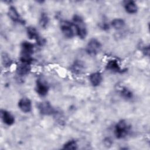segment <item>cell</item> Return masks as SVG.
<instances>
[{
    "label": "cell",
    "instance_id": "obj_1",
    "mask_svg": "<svg viewBox=\"0 0 150 150\" xmlns=\"http://www.w3.org/2000/svg\"><path fill=\"white\" fill-rule=\"evenodd\" d=\"M34 50V45L28 42H23L21 44L20 62L31 64L33 62L32 55Z\"/></svg>",
    "mask_w": 150,
    "mask_h": 150
},
{
    "label": "cell",
    "instance_id": "obj_2",
    "mask_svg": "<svg viewBox=\"0 0 150 150\" xmlns=\"http://www.w3.org/2000/svg\"><path fill=\"white\" fill-rule=\"evenodd\" d=\"M73 24L76 30V33L80 39H84L87 35V31L85 22L83 18L77 15L73 18Z\"/></svg>",
    "mask_w": 150,
    "mask_h": 150
},
{
    "label": "cell",
    "instance_id": "obj_3",
    "mask_svg": "<svg viewBox=\"0 0 150 150\" xmlns=\"http://www.w3.org/2000/svg\"><path fill=\"white\" fill-rule=\"evenodd\" d=\"M129 131V126L124 120L118 121L114 128V134L117 138L121 139L124 138Z\"/></svg>",
    "mask_w": 150,
    "mask_h": 150
},
{
    "label": "cell",
    "instance_id": "obj_4",
    "mask_svg": "<svg viewBox=\"0 0 150 150\" xmlns=\"http://www.w3.org/2000/svg\"><path fill=\"white\" fill-rule=\"evenodd\" d=\"M101 44L96 39H90L86 46V52L90 56L96 55L101 50Z\"/></svg>",
    "mask_w": 150,
    "mask_h": 150
},
{
    "label": "cell",
    "instance_id": "obj_5",
    "mask_svg": "<svg viewBox=\"0 0 150 150\" xmlns=\"http://www.w3.org/2000/svg\"><path fill=\"white\" fill-rule=\"evenodd\" d=\"M26 33L28 38L30 39L36 40L37 44L39 46H43L45 44V39L40 36V35L38 33V32L37 31L35 28L33 26L28 27L26 29Z\"/></svg>",
    "mask_w": 150,
    "mask_h": 150
},
{
    "label": "cell",
    "instance_id": "obj_6",
    "mask_svg": "<svg viewBox=\"0 0 150 150\" xmlns=\"http://www.w3.org/2000/svg\"><path fill=\"white\" fill-rule=\"evenodd\" d=\"M74 26L73 23L67 21H63L60 24V29L63 35L67 38H71L74 36V30L73 29Z\"/></svg>",
    "mask_w": 150,
    "mask_h": 150
},
{
    "label": "cell",
    "instance_id": "obj_7",
    "mask_svg": "<svg viewBox=\"0 0 150 150\" xmlns=\"http://www.w3.org/2000/svg\"><path fill=\"white\" fill-rule=\"evenodd\" d=\"M38 109L40 113L45 115H52L56 112V110L48 101H43L40 103L38 104Z\"/></svg>",
    "mask_w": 150,
    "mask_h": 150
},
{
    "label": "cell",
    "instance_id": "obj_8",
    "mask_svg": "<svg viewBox=\"0 0 150 150\" xmlns=\"http://www.w3.org/2000/svg\"><path fill=\"white\" fill-rule=\"evenodd\" d=\"M8 15L12 21L15 22L25 24V21L22 18L15 6H11L9 7L8 12Z\"/></svg>",
    "mask_w": 150,
    "mask_h": 150
},
{
    "label": "cell",
    "instance_id": "obj_9",
    "mask_svg": "<svg viewBox=\"0 0 150 150\" xmlns=\"http://www.w3.org/2000/svg\"><path fill=\"white\" fill-rule=\"evenodd\" d=\"M49 86L46 83L43 82L40 79L37 80L36 84V91L39 96L42 97L46 96L49 91Z\"/></svg>",
    "mask_w": 150,
    "mask_h": 150
},
{
    "label": "cell",
    "instance_id": "obj_10",
    "mask_svg": "<svg viewBox=\"0 0 150 150\" xmlns=\"http://www.w3.org/2000/svg\"><path fill=\"white\" fill-rule=\"evenodd\" d=\"M19 109L23 112H29L32 109V103L28 98H22L18 102Z\"/></svg>",
    "mask_w": 150,
    "mask_h": 150
},
{
    "label": "cell",
    "instance_id": "obj_11",
    "mask_svg": "<svg viewBox=\"0 0 150 150\" xmlns=\"http://www.w3.org/2000/svg\"><path fill=\"white\" fill-rule=\"evenodd\" d=\"M30 71V64L20 62L16 66V73L19 76H25Z\"/></svg>",
    "mask_w": 150,
    "mask_h": 150
},
{
    "label": "cell",
    "instance_id": "obj_12",
    "mask_svg": "<svg viewBox=\"0 0 150 150\" xmlns=\"http://www.w3.org/2000/svg\"><path fill=\"white\" fill-rule=\"evenodd\" d=\"M85 69V66L84 63L79 60H77L74 62L70 67V70L76 74H81Z\"/></svg>",
    "mask_w": 150,
    "mask_h": 150
},
{
    "label": "cell",
    "instance_id": "obj_13",
    "mask_svg": "<svg viewBox=\"0 0 150 150\" xmlns=\"http://www.w3.org/2000/svg\"><path fill=\"white\" fill-rule=\"evenodd\" d=\"M105 68L107 70L116 73H122L124 71V70L121 69L118 62L114 59L109 60L107 63Z\"/></svg>",
    "mask_w": 150,
    "mask_h": 150
},
{
    "label": "cell",
    "instance_id": "obj_14",
    "mask_svg": "<svg viewBox=\"0 0 150 150\" xmlns=\"http://www.w3.org/2000/svg\"><path fill=\"white\" fill-rule=\"evenodd\" d=\"M1 114L2 120L5 124L8 125H12L15 122L14 117L8 111L2 110Z\"/></svg>",
    "mask_w": 150,
    "mask_h": 150
},
{
    "label": "cell",
    "instance_id": "obj_15",
    "mask_svg": "<svg viewBox=\"0 0 150 150\" xmlns=\"http://www.w3.org/2000/svg\"><path fill=\"white\" fill-rule=\"evenodd\" d=\"M89 80L91 84L94 86H98L102 81V76L100 72H94L90 74Z\"/></svg>",
    "mask_w": 150,
    "mask_h": 150
},
{
    "label": "cell",
    "instance_id": "obj_16",
    "mask_svg": "<svg viewBox=\"0 0 150 150\" xmlns=\"http://www.w3.org/2000/svg\"><path fill=\"white\" fill-rule=\"evenodd\" d=\"M125 11L128 13H135L138 11V7L136 3L134 1H126L124 5Z\"/></svg>",
    "mask_w": 150,
    "mask_h": 150
},
{
    "label": "cell",
    "instance_id": "obj_17",
    "mask_svg": "<svg viewBox=\"0 0 150 150\" xmlns=\"http://www.w3.org/2000/svg\"><path fill=\"white\" fill-rule=\"evenodd\" d=\"M49 22V18L45 12H42L39 18V25L43 28H46Z\"/></svg>",
    "mask_w": 150,
    "mask_h": 150
},
{
    "label": "cell",
    "instance_id": "obj_18",
    "mask_svg": "<svg viewBox=\"0 0 150 150\" xmlns=\"http://www.w3.org/2000/svg\"><path fill=\"white\" fill-rule=\"evenodd\" d=\"M111 25L115 29L119 30L123 28L125 26V22L122 19L116 18L112 20L111 22Z\"/></svg>",
    "mask_w": 150,
    "mask_h": 150
},
{
    "label": "cell",
    "instance_id": "obj_19",
    "mask_svg": "<svg viewBox=\"0 0 150 150\" xmlns=\"http://www.w3.org/2000/svg\"><path fill=\"white\" fill-rule=\"evenodd\" d=\"M1 60L2 63L5 67H8L11 66L12 63V60L9 57V54L6 52H2L1 54Z\"/></svg>",
    "mask_w": 150,
    "mask_h": 150
},
{
    "label": "cell",
    "instance_id": "obj_20",
    "mask_svg": "<svg viewBox=\"0 0 150 150\" xmlns=\"http://www.w3.org/2000/svg\"><path fill=\"white\" fill-rule=\"evenodd\" d=\"M120 94L121 96L125 99L129 100L132 98L133 93L127 87H122L120 91Z\"/></svg>",
    "mask_w": 150,
    "mask_h": 150
},
{
    "label": "cell",
    "instance_id": "obj_21",
    "mask_svg": "<svg viewBox=\"0 0 150 150\" xmlns=\"http://www.w3.org/2000/svg\"><path fill=\"white\" fill-rule=\"evenodd\" d=\"M77 143L75 140H70L67 141L63 145V149H77Z\"/></svg>",
    "mask_w": 150,
    "mask_h": 150
},
{
    "label": "cell",
    "instance_id": "obj_22",
    "mask_svg": "<svg viewBox=\"0 0 150 150\" xmlns=\"http://www.w3.org/2000/svg\"><path fill=\"white\" fill-rule=\"evenodd\" d=\"M142 52H143L144 55L149 56V46H144V47L142 49Z\"/></svg>",
    "mask_w": 150,
    "mask_h": 150
},
{
    "label": "cell",
    "instance_id": "obj_23",
    "mask_svg": "<svg viewBox=\"0 0 150 150\" xmlns=\"http://www.w3.org/2000/svg\"><path fill=\"white\" fill-rule=\"evenodd\" d=\"M104 144L107 146H110L112 144V141H111V140L110 138H106L104 140Z\"/></svg>",
    "mask_w": 150,
    "mask_h": 150
},
{
    "label": "cell",
    "instance_id": "obj_24",
    "mask_svg": "<svg viewBox=\"0 0 150 150\" xmlns=\"http://www.w3.org/2000/svg\"><path fill=\"white\" fill-rule=\"evenodd\" d=\"M101 28L104 30H107V29H109V25L107 23H102Z\"/></svg>",
    "mask_w": 150,
    "mask_h": 150
}]
</instances>
